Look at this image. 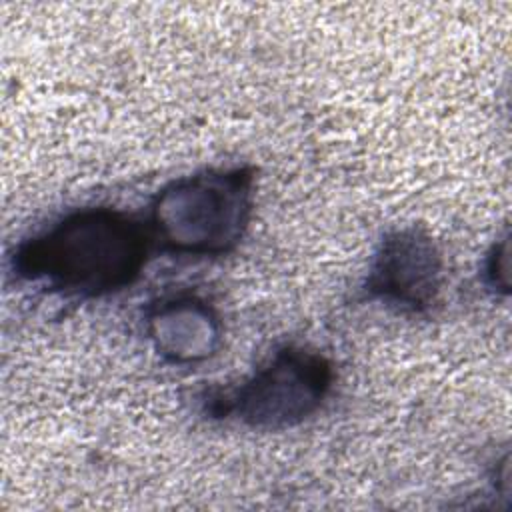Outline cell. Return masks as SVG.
Here are the masks:
<instances>
[{
  "label": "cell",
  "mask_w": 512,
  "mask_h": 512,
  "mask_svg": "<svg viewBox=\"0 0 512 512\" xmlns=\"http://www.w3.org/2000/svg\"><path fill=\"white\" fill-rule=\"evenodd\" d=\"M256 202V168L232 164L178 176L148 202L152 244L174 258L214 260L244 240Z\"/></svg>",
  "instance_id": "obj_2"
},
{
  "label": "cell",
  "mask_w": 512,
  "mask_h": 512,
  "mask_svg": "<svg viewBox=\"0 0 512 512\" xmlns=\"http://www.w3.org/2000/svg\"><path fill=\"white\" fill-rule=\"evenodd\" d=\"M444 256L434 236L416 224L388 230L376 244L362 280L368 302L402 316H426L440 300Z\"/></svg>",
  "instance_id": "obj_4"
},
{
  "label": "cell",
  "mask_w": 512,
  "mask_h": 512,
  "mask_svg": "<svg viewBox=\"0 0 512 512\" xmlns=\"http://www.w3.org/2000/svg\"><path fill=\"white\" fill-rule=\"evenodd\" d=\"M146 222L114 206L66 210L16 242L14 280L64 300H100L134 286L150 256Z\"/></svg>",
  "instance_id": "obj_1"
},
{
  "label": "cell",
  "mask_w": 512,
  "mask_h": 512,
  "mask_svg": "<svg viewBox=\"0 0 512 512\" xmlns=\"http://www.w3.org/2000/svg\"><path fill=\"white\" fill-rule=\"evenodd\" d=\"M142 320L152 350L170 366H198L220 350L224 336L220 312L196 292H166L150 300Z\"/></svg>",
  "instance_id": "obj_5"
},
{
  "label": "cell",
  "mask_w": 512,
  "mask_h": 512,
  "mask_svg": "<svg viewBox=\"0 0 512 512\" xmlns=\"http://www.w3.org/2000/svg\"><path fill=\"white\" fill-rule=\"evenodd\" d=\"M334 366L304 344L278 346L252 374L232 388H210L200 396L202 412L258 432H282L316 416L334 386Z\"/></svg>",
  "instance_id": "obj_3"
},
{
  "label": "cell",
  "mask_w": 512,
  "mask_h": 512,
  "mask_svg": "<svg viewBox=\"0 0 512 512\" xmlns=\"http://www.w3.org/2000/svg\"><path fill=\"white\" fill-rule=\"evenodd\" d=\"M510 234L504 230L482 260V284L494 296L510 294Z\"/></svg>",
  "instance_id": "obj_6"
}]
</instances>
